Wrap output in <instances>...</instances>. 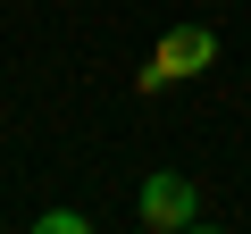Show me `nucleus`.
Wrapping results in <instances>:
<instances>
[{"mask_svg": "<svg viewBox=\"0 0 251 234\" xmlns=\"http://www.w3.org/2000/svg\"><path fill=\"white\" fill-rule=\"evenodd\" d=\"M134 217H143L151 234H176V226H193V217H201V192H193V176H176V167L143 176V201H134Z\"/></svg>", "mask_w": 251, "mask_h": 234, "instance_id": "obj_1", "label": "nucleus"}, {"mask_svg": "<svg viewBox=\"0 0 251 234\" xmlns=\"http://www.w3.org/2000/svg\"><path fill=\"white\" fill-rule=\"evenodd\" d=\"M42 234H84V209H42Z\"/></svg>", "mask_w": 251, "mask_h": 234, "instance_id": "obj_3", "label": "nucleus"}, {"mask_svg": "<svg viewBox=\"0 0 251 234\" xmlns=\"http://www.w3.org/2000/svg\"><path fill=\"white\" fill-rule=\"evenodd\" d=\"M209 59H218V34H209V25H176V34H168V42L151 50L143 84H176V75H201Z\"/></svg>", "mask_w": 251, "mask_h": 234, "instance_id": "obj_2", "label": "nucleus"}]
</instances>
